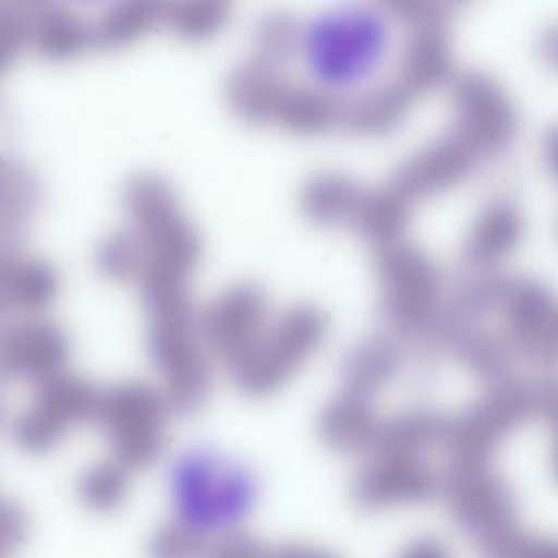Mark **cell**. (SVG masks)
I'll return each mask as SVG.
<instances>
[{
  "label": "cell",
  "mask_w": 558,
  "mask_h": 558,
  "mask_svg": "<svg viewBox=\"0 0 558 558\" xmlns=\"http://www.w3.org/2000/svg\"><path fill=\"white\" fill-rule=\"evenodd\" d=\"M169 413L161 391L123 384L100 391L94 424L107 437L110 459L133 473L148 469L165 452Z\"/></svg>",
  "instance_id": "cell-1"
},
{
  "label": "cell",
  "mask_w": 558,
  "mask_h": 558,
  "mask_svg": "<svg viewBox=\"0 0 558 558\" xmlns=\"http://www.w3.org/2000/svg\"><path fill=\"white\" fill-rule=\"evenodd\" d=\"M70 344L63 331L45 323L0 331V380L40 385L63 374Z\"/></svg>",
  "instance_id": "cell-2"
},
{
  "label": "cell",
  "mask_w": 558,
  "mask_h": 558,
  "mask_svg": "<svg viewBox=\"0 0 558 558\" xmlns=\"http://www.w3.org/2000/svg\"><path fill=\"white\" fill-rule=\"evenodd\" d=\"M37 387L34 403L57 417L68 429L73 430L84 424H94L100 390L93 387L89 381L63 372Z\"/></svg>",
  "instance_id": "cell-3"
},
{
  "label": "cell",
  "mask_w": 558,
  "mask_h": 558,
  "mask_svg": "<svg viewBox=\"0 0 558 558\" xmlns=\"http://www.w3.org/2000/svg\"><path fill=\"white\" fill-rule=\"evenodd\" d=\"M429 488V476L420 466L384 463L362 476L357 493L367 505H391L420 498Z\"/></svg>",
  "instance_id": "cell-4"
},
{
  "label": "cell",
  "mask_w": 558,
  "mask_h": 558,
  "mask_svg": "<svg viewBox=\"0 0 558 558\" xmlns=\"http://www.w3.org/2000/svg\"><path fill=\"white\" fill-rule=\"evenodd\" d=\"M130 475L132 472L113 459L89 466L77 482L81 502L97 514L119 511L129 499Z\"/></svg>",
  "instance_id": "cell-5"
},
{
  "label": "cell",
  "mask_w": 558,
  "mask_h": 558,
  "mask_svg": "<svg viewBox=\"0 0 558 558\" xmlns=\"http://www.w3.org/2000/svg\"><path fill=\"white\" fill-rule=\"evenodd\" d=\"M71 430L37 403H32L15 417L12 436L19 449L32 456L53 452L70 436Z\"/></svg>",
  "instance_id": "cell-6"
},
{
  "label": "cell",
  "mask_w": 558,
  "mask_h": 558,
  "mask_svg": "<svg viewBox=\"0 0 558 558\" xmlns=\"http://www.w3.org/2000/svg\"><path fill=\"white\" fill-rule=\"evenodd\" d=\"M207 554L201 531L184 521L161 525L149 538V558H204Z\"/></svg>",
  "instance_id": "cell-7"
},
{
  "label": "cell",
  "mask_w": 558,
  "mask_h": 558,
  "mask_svg": "<svg viewBox=\"0 0 558 558\" xmlns=\"http://www.w3.org/2000/svg\"><path fill=\"white\" fill-rule=\"evenodd\" d=\"M35 41L50 57H70L83 48L86 32L71 15L47 14L37 22Z\"/></svg>",
  "instance_id": "cell-8"
},
{
  "label": "cell",
  "mask_w": 558,
  "mask_h": 558,
  "mask_svg": "<svg viewBox=\"0 0 558 558\" xmlns=\"http://www.w3.org/2000/svg\"><path fill=\"white\" fill-rule=\"evenodd\" d=\"M325 430L326 436L335 440L336 446L352 447L364 442L371 436L374 426H372L371 416L362 410V407L344 403L328 411Z\"/></svg>",
  "instance_id": "cell-9"
},
{
  "label": "cell",
  "mask_w": 558,
  "mask_h": 558,
  "mask_svg": "<svg viewBox=\"0 0 558 558\" xmlns=\"http://www.w3.org/2000/svg\"><path fill=\"white\" fill-rule=\"evenodd\" d=\"M155 15L151 5H140V8L130 5L129 11H119L106 19L100 27V38L106 45L129 41L130 38L145 31V25L151 24Z\"/></svg>",
  "instance_id": "cell-10"
},
{
  "label": "cell",
  "mask_w": 558,
  "mask_h": 558,
  "mask_svg": "<svg viewBox=\"0 0 558 558\" xmlns=\"http://www.w3.org/2000/svg\"><path fill=\"white\" fill-rule=\"evenodd\" d=\"M28 522L21 506L0 498V558L14 551L27 537Z\"/></svg>",
  "instance_id": "cell-11"
},
{
  "label": "cell",
  "mask_w": 558,
  "mask_h": 558,
  "mask_svg": "<svg viewBox=\"0 0 558 558\" xmlns=\"http://www.w3.org/2000/svg\"><path fill=\"white\" fill-rule=\"evenodd\" d=\"M204 558H267V555L244 538H227L207 551Z\"/></svg>",
  "instance_id": "cell-12"
},
{
  "label": "cell",
  "mask_w": 558,
  "mask_h": 558,
  "mask_svg": "<svg viewBox=\"0 0 558 558\" xmlns=\"http://www.w3.org/2000/svg\"><path fill=\"white\" fill-rule=\"evenodd\" d=\"M403 558H446V555L436 545L421 544L407 551Z\"/></svg>",
  "instance_id": "cell-13"
},
{
  "label": "cell",
  "mask_w": 558,
  "mask_h": 558,
  "mask_svg": "<svg viewBox=\"0 0 558 558\" xmlns=\"http://www.w3.org/2000/svg\"><path fill=\"white\" fill-rule=\"evenodd\" d=\"M267 558H329L323 554L306 550V548H286V550L277 551L276 555H267Z\"/></svg>",
  "instance_id": "cell-14"
},
{
  "label": "cell",
  "mask_w": 558,
  "mask_h": 558,
  "mask_svg": "<svg viewBox=\"0 0 558 558\" xmlns=\"http://www.w3.org/2000/svg\"><path fill=\"white\" fill-rule=\"evenodd\" d=\"M0 421H2V401H0Z\"/></svg>",
  "instance_id": "cell-15"
}]
</instances>
